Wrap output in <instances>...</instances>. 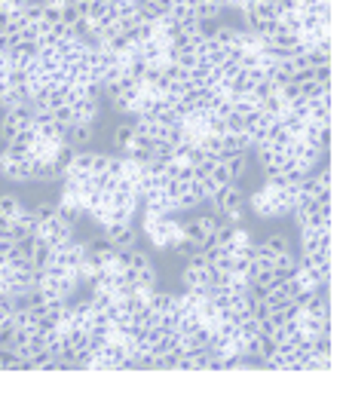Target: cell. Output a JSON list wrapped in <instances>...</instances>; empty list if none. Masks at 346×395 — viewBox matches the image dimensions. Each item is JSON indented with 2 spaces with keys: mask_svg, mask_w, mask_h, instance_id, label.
<instances>
[{
  "mask_svg": "<svg viewBox=\"0 0 346 395\" xmlns=\"http://www.w3.org/2000/svg\"><path fill=\"white\" fill-rule=\"evenodd\" d=\"M175 310V295L172 291H159L154 288L147 297V312H154V316H162V312H172Z\"/></svg>",
  "mask_w": 346,
  "mask_h": 395,
  "instance_id": "ba28073f",
  "label": "cell"
},
{
  "mask_svg": "<svg viewBox=\"0 0 346 395\" xmlns=\"http://www.w3.org/2000/svg\"><path fill=\"white\" fill-rule=\"evenodd\" d=\"M25 4H28V0H4V13L6 16H22Z\"/></svg>",
  "mask_w": 346,
  "mask_h": 395,
  "instance_id": "8fae6325",
  "label": "cell"
},
{
  "mask_svg": "<svg viewBox=\"0 0 346 395\" xmlns=\"http://www.w3.org/2000/svg\"><path fill=\"white\" fill-rule=\"evenodd\" d=\"M258 248L263 251V255H270V258H279V255H285V251H291V242H288L285 233H270V236H263L258 242Z\"/></svg>",
  "mask_w": 346,
  "mask_h": 395,
  "instance_id": "52a82bcc",
  "label": "cell"
},
{
  "mask_svg": "<svg viewBox=\"0 0 346 395\" xmlns=\"http://www.w3.org/2000/svg\"><path fill=\"white\" fill-rule=\"evenodd\" d=\"M0 178L13 181V184H34V159H9L6 154H0Z\"/></svg>",
  "mask_w": 346,
  "mask_h": 395,
  "instance_id": "7a4b0ae2",
  "label": "cell"
},
{
  "mask_svg": "<svg viewBox=\"0 0 346 395\" xmlns=\"http://www.w3.org/2000/svg\"><path fill=\"white\" fill-rule=\"evenodd\" d=\"M101 236H105L114 248H138L135 224H108L105 230H101Z\"/></svg>",
  "mask_w": 346,
  "mask_h": 395,
  "instance_id": "3957f363",
  "label": "cell"
},
{
  "mask_svg": "<svg viewBox=\"0 0 346 395\" xmlns=\"http://www.w3.org/2000/svg\"><path fill=\"white\" fill-rule=\"evenodd\" d=\"M0 368H4V371H25V364L9 347H0Z\"/></svg>",
  "mask_w": 346,
  "mask_h": 395,
  "instance_id": "30bf717a",
  "label": "cell"
},
{
  "mask_svg": "<svg viewBox=\"0 0 346 395\" xmlns=\"http://www.w3.org/2000/svg\"><path fill=\"white\" fill-rule=\"evenodd\" d=\"M132 138H135V129H132V117L129 120H120L110 132V147H114V154H126L132 147Z\"/></svg>",
  "mask_w": 346,
  "mask_h": 395,
  "instance_id": "8992f818",
  "label": "cell"
},
{
  "mask_svg": "<svg viewBox=\"0 0 346 395\" xmlns=\"http://www.w3.org/2000/svg\"><path fill=\"white\" fill-rule=\"evenodd\" d=\"M206 202L211 206V215H227V211L246 209V194H242L239 184H224L218 190H211V196Z\"/></svg>",
  "mask_w": 346,
  "mask_h": 395,
  "instance_id": "6da1fadb",
  "label": "cell"
},
{
  "mask_svg": "<svg viewBox=\"0 0 346 395\" xmlns=\"http://www.w3.org/2000/svg\"><path fill=\"white\" fill-rule=\"evenodd\" d=\"M37 233V215L34 209L22 206V211L13 218V227H9V239H22V236H34Z\"/></svg>",
  "mask_w": 346,
  "mask_h": 395,
  "instance_id": "5b68a950",
  "label": "cell"
},
{
  "mask_svg": "<svg viewBox=\"0 0 346 395\" xmlns=\"http://www.w3.org/2000/svg\"><path fill=\"white\" fill-rule=\"evenodd\" d=\"M95 138V123H68L62 126L65 147H89Z\"/></svg>",
  "mask_w": 346,
  "mask_h": 395,
  "instance_id": "277c9868",
  "label": "cell"
},
{
  "mask_svg": "<svg viewBox=\"0 0 346 395\" xmlns=\"http://www.w3.org/2000/svg\"><path fill=\"white\" fill-rule=\"evenodd\" d=\"M40 4L49 6V9H65V6L70 4V0H40Z\"/></svg>",
  "mask_w": 346,
  "mask_h": 395,
  "instance_id": "7c38bea8",
  "label": "cell"
},
{
  "mask_svg": "<svg viewBox=\"0 0 346 395\" xmlns=\"http://www.w3.org/2000/svg\"><path fill=\"white\" fill-rule=\"evenodd\" d=\"M22 206H25V202L19 199L16 194H0V215H4V218L13 221L19 211H22Z\"/></svg>",
  "mask_w": 346,
  "mask_h": 395,
  "instance_id": "9c48e42d",
  "label": "cell"
}]
</instances>
